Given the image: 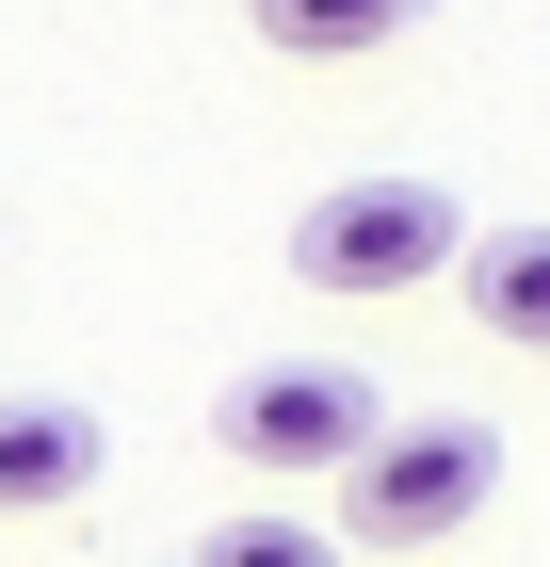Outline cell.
I'll list each match as a JSON object with an SVG mask.
<instances>
[{
    "label": "cell",
    "instance_id": "obj_2",
    "mask_svg": "<svg viewBox=\"0 0 550 567\" xmlns=\"http://www.w3.org/2000/svg\"><path fill=\"white\" fill-rule=\"evenodd\" d=\"M486 486H502V422H454V405H437V422H388L373 454L340 471V535H356V551H437Z\"/></svg>",
    "mask_w": 550,
    "mask_h": 567
},
{
    "label": "cell",
    "instance_id": "obj_1",
    "mask_svg": "<svg viewBox=\"0 0 550 567\" xmlns=\"http://www.w3.org/2000/svg\"><path fill=\"white\" fill-rule=\"evenodd\" d=\"M276 260L308 276V292H340V308H373V292H422V276H454L469 260V212L437 195V178H324L292 212V244Z\"/></svg>",
    "mask_w": 550,
    "mask_h": 567
},
{
    "label": "cell",
    "instance_id": "obj_3",
    "mask_svg": "<svg viewBox=\"0 0 550 567\" xmlns=\"http://www.w3.org/2000/svg\"><path fill=\"white\" fill-rule=\"evenodd\" d=\"M211 437L243 454V471L292 486V471H356V454L388 437V405H373L356 357H259V373H227V390H211Z\"/></svg>",
    "mask_w": 550,
    "mask_h": 567
},
{
    "label": "cell",
    "instance_id": "obj_5",
    "mask_svg": "<svg viewBox=\"0 0 550 567\" xmlns=\"http://www.w3.org/2000/svg\"><path fill=\"white\" fill-rule=\"evenodd\" d=\"M454 292H469V324H486V341L550 357V227H469Z\"/></svg>",
    "mask_w": 550,
    "mask_h": 567
},
{
    "label": "cell",
    "instance_id": "obj_6",
    "mask_svg": "<svg viewBox=\"0 0 550 567\" xmlns=\"http://www.w3.org/2000/svg\"><path fill=\"white\" fill-rule=\"evenodd\" d=\"M243 17H259V49H292V65H356V49L422 33V0H243Z\"/></svg>",
    "mask_w": 550,
    "mask_h": 567
},
{
    "label": "cell",
    "instance_id": "obj_7",
    "mask_svg": "<svg viewBox=\"0 0 550 567\" xmlns=\"http://www.w3.org/2000/svg\"><path fill=\"white\" fill-rule=\"evenodd\" d=\"M195 567H340V535H324V519H292V503H243V519L195 535Z\"/></svg>",
    "mask_w": 550,
    "mask_h": 567
},
{
    "label": "cell",
    "instance_id": "obj_4",
    "mask_svg": "<svg viewBox=\"0 0 550 567\" xmlns=\"http://www.w3.org/2000/svg\"><path fill=\"white\" fill-rule=\"evenodd\" d=\"M97 471H114V422L65 390H0V519H65V503H97Z\"/></svg>",
    "mask_w": 550,
    "mask_h": 567
}]
</instances>
